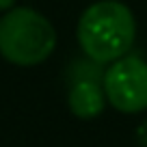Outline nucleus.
I'll return each mask as SVG.
<instances>
[{
    "label": "nucleus",
    "instance_id": "nucleus-2",
    "mask_svg": "<svg viewBox=\"0 0 147 147\" xmlns=\"http://www.w3.org/2000/svg\"><path fill=\"white\" fill-rule=\"evenodd\" d=\"M56 30L50 20L30 7L9 9L0 18V56L20 67H32L50 59Z\"/></svg>",
    "mask_w": 147,
    "mask_h": 147
},
{
    "label": "nucleus",
    "instance_id": "nucleus-1",
    "mask_svg": "<svg viewBox=\"0 0 147 147\" xmlns=\"http://www.w3.org/2000/svg\"><path fill=\"white\" fill-rule=\"evenodd\" d=\"M76 35L93 63H115L128 54L136 39V20L119 0H100L84 9Z\"/></svg>",
    "mask_w": 147,
    "mask_h": 147
},
{
    "label": "nucleus",
    "instance_id": "nucleus-6",
    "mask_svg": "<svg viewBox=\"0 0 147 147\" xmlns=\"http://www.w3.org/2000/svg\"><path fill=\"white\" fill-rule=\"evenodd\" d=\"M138 136H141V141L147 145V123H143L141 128H138Z\"/></svg>",
    "mask_w": 147,
    "mask_h": 147
},
{
    "label": "nucleus",
    "instance_id": "nucleus-4",
    "mask_svg": "<svg viewBox=\"0 0 147 147\" xmlns=\"http://www.w3.org/2000/svg\"><path fill=\"white\" fill-rule=\"evenodd\" d=\"M67 104H69V110L78 119H95L97 115H102V110L106 106L104 89L93 78L76 80L69 89Z\"/></svg>",
    "mask_w": 147,
    "mask_h": 147
},
{
    "label": "nucleus",
    "instance_id": "nucleus-3",
    "mask_svg": "<svg viewBox=\"0 0 147 147\" xmlns=\"http://www.w3.org/2000/svg\"><path fill=\"white\" fill-rule=\"evenodd\" d=\"M102 89L119 113H141L147 108V63L138 56H121L102 78Z\"/></svg>",
    "mask_w": 147,
    "mask_h": 147
},
{
    "label": "nucleus",
    "instance_id": "nucleus-5",
    "mask_svg": "<svg viewBox=\"0 0 147 147\" xmlns=\"http://www.w3.org/2000/svg\"><path fill=\"white\" fill-rule=\"evenodd\" d=\"M15 5V0H0V11H9Z\"/></svg>",
    "mask_w": 147,
    "mask_h": 147
}]
</instances>
